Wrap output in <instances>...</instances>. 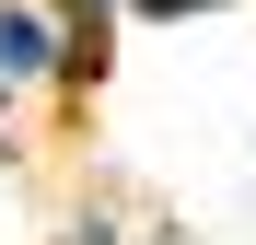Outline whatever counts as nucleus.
Returning a JSON list of instances; mask_svg holds the SVG:
<instances>
[{
  "instance_id": "f257e3e1",
  "label": "nucleus",
  "mask_w": 256,
  "mask_h": 245,
  "mask_svg": "<svg viewBox=\"0 0 256 245\" xmlns=\"http://www.w3.org/2000/svg\"><path fill=\"white\" fill-rule=\"evenodd\" d=\"M35 70H58V24L35 0H0V82H35Z\"/></svg>"
},
{
  "instance_id": "f03ea898",
  "label": "nucleus",
  "mask_w": 256,
  "mask_h": 245,
  "mask_svg": "<svg viewBox=\"0 0 256 245\" xmlns=\"http://www.w3.org/2000/svg\"><path fill=\"white\" fill-rule=\"evenodd\" d=\"M58 70L105 82V0H58Z\"/></svg>"
},
{
  "instance_id": "7ed1b4c3",
  "label": "nucleus",
  "mask_w": 256,
  "mask_h": 245,
  "mask_svg": "<svg viewBox=\"0 0 256 245\" xmlns=\"http://www.w3.org/2000/svg\"><path fill=\"white\" fill-rule=\"evenodd\" d=\"M140 12H198V0H140Z\"/></svg>"
},
{
  "instance_id": "20e7f679",
  "label": "nucleus",
  "mask_w": 256,
  "mask_h": 245,
  "mask_svg": "<svg viewBox=\"0 0 256 245\" xmlns=\"http://www.w3.org/2000/svg\"><path fill=\"white\" fill-rule=\"evenodd\" d=\"M0 94H12V82H0Z\"/></svg>"
}]
</instances>
